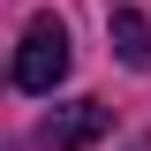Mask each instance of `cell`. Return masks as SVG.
Segmentation results:
<instances>
[{
    "mask_svg": "<svg viewBox=\"0 0 151 151\" xmlns=\"http://www.w3.org/2000/svg\"><path fill=\"white\" fill-rule=\"evenodd\" d=\"M91 136H106V106H98V98H76V106H53V113H45L38 144H45V151H83Z\"/></svg>",
    "mask_w": 151,
    "mask_h": 151,
    "instance_id": "obj_2",
    "label": "cell"
},
{
    "mask_svg": "<svg viewBox=\"0 0 151 151\" xmlns=\"http://www.w3.org/2000/svg\"><path fill=\"white\" fill-rule=\"evenodd\" d=\"M106 38H113V53L129 60V68H151V23L136 15V8H113V15H106Z\"/></svg>",
    "mask_w": 151,
    "mask_h": 151,
    "instance_id": "obj_3",
    "label": "cell"
},
{
    "mask_svg": "<svg viewBox=\"0 0 151 151\" xmlns=\"http://www.w3.org/2000/svg\"><path fill=\"white\" fill-rule=\"evenodd\" d=\"M68 60H76V53H68V30H60V15H38L30 30H23V45H15V83H23L30 98H45L60 76H68Z\"/></svg>",
    "mask_w": 151,
    "mask_h": 151,
    "instance_id": "obj_1",
    "label": "cell"
}]
</instances>
